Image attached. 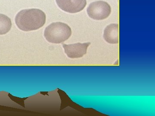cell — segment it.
<instances>
[{
  "mask_svg": "<svg viewBox=\"0 0 155 116\" xmlns=\"http://www.w3.org/2000/svg\"><path fill=\"white\" fill-rule=\"evenodd\" d=\"M46 15L38 9H25L19 11L16 15V25L20 30L29 31L39 29L46 22Z\"/></svg>",
  "mask_w": 155,
  "mask_h": 116,
  "instance_id": "cell-1",
  "label": "cell"
},
{
  "mask_svg": "<svg viewBox=\"0 0 155 116\" xmlns=\"http://www.w3.org/2000/svg\"><path fill=\"white\" fill-rule=\"evenodd\" d=\"M71 35V28L66 23L61 22H53L46 28L44 32L45 38L53 44L62 43Z\"/></svg>",
  "mask_w": 155,
  "mask_h": 116,
  "instance_id": "cell-2",
  "label": "cell"
},
{
  "mask_svg": "<svg viewBox=\"0 0 155 116\" xmlns=\"http://www.w3.org/2000/svg\"><path fill=\"white\" fill-rule=\"evenodd\" d=\"M111 13L110 6L105 2L96 1L91 3L87 9L89 17L95 20H103L107 18Z\"/></svg>",
  "mask_w": 155,
  "mask_h": 116,
  "instance_id": "cell-3",
  "label": "cell"
},
{
  "mask_svg": "<svg viewBox=\"0 0 155 116\" xmlns=\"http://www.w3.org/2000/svg\"><path fill=\"white\" fill-rule=\"evenodd\" d=\"M59 8L67 13L74 14L82 11L86 5V0H56Z\"/></svg>",
  "mask_w": 155,
  "mask_h": 116,
  "instance_id": "cell-4",
  "label": "cell"
},
{
  "mask_svg": "<svg viewBox=\"0 0 155 116\" xmlns=\"http://www.w3.org/2000/svg\"><path fill=\"white\" fill-rule=\"evenodd\" d=\"M91 43L74 44H63L65 53L67 56L72 59L82 57L87 53V48Z\"/></svg>",
  "mask_w": 155,
  "mask_h": 116,
  "instance_id": "cell-5",
  "label": "cell"
},
{
  "mask_svg": "<svg viewBox=\"0 0 155 116\" xmlns=\"http://www.w3.org/2000/svg\"><path fill=\"white\" fill-rule=\"evenodd\" d=\"M119 25L111 24L107 26L104 31V37L107 42L116 44L119 40Z\"/></svg>",
  "mask_w": 155,
  "mask_h": 116,
  "instance_id": "cell-6",
  "label": "cell"
},
{
  "mask_svg": "<svg viewBox=\"0 0 155 116\" xmlns=\"http://www.w3.org/2000/svg\"><path fill=\"white\" fill-rule=\"evenodd\" d=\"M12 27V22L8 16L0 14V35L5 34L9 32Z\"/></svg>",
  "mask_w": 155,
  "mask_h": 116,
  "instance_id": "cell-7",
  "label": "cell"
}]
</instances>
